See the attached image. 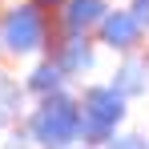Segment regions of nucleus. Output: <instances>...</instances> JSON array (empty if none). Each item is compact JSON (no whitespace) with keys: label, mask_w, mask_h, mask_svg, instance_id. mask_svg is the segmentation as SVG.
<instances>
[{"label":"nucleus","mask_w":149,"mask_h":149,"mask_svg":"<svg viewBox=\"0 0 149 149\" xmlns=\"http://www.w3.org/2000/svg\"><path fill=\"white\" fill-rule=\"evenodd\" d=\"M4 56H8V49H4V40H0V61H4Z\"/></svg>","instance_id":"ddd939ff"},{"label":"nucleus","mask_w":149,"mask_h":149,"mask_svg":"<svg viewBox=\"0 0 149 149\" xmlns=\"http://www.w3.org/2000/svg\"><path fill=\"white\" fill-rule=\"evenodd\" d=\"M65 85H69V77H65V69H61L52 56H36L32 69H28V77H24V93H28L32 101L52 97V93H61Z\"/></svg>","instance_id":"6e6552de"},{"label":"nucleus","mask_w":149,"mask_h":149,"mask_svg":"<svg viewBox=\"0 0 149 149\" xmlns=\"http://www.w3.org/2000/svg\"><path fill=\"white\" fill-rule=\"evenodd\" d=\"M105 149H149V137L145 133H121V129H117L113 141H109Z\"/></svg>","instance_id":"9d476101"},{"label":"nucleus","mask_w":149,"mask_h":149,"mask_svg":"<svg viewBox=\"0 0 149 149\" xmlns=\"http://www.w3.org/2000/svg\"><path fill=\"white\" fill-rule=\"evenodd\" d=\"M109 8H113L109 0H65V8L56 12V28L77 32V36H93Z\"/></svg>","instance_id":"423d86ee"},{"label":"nucleus","mask_w":149,"mask_h":149,"mask_svg":"<svg viewBox=\"0 0 149 149\" xmlns=\"http://www.w3.org/2000/svg\"><path fill=\"white\" fill-rule=\"evenodd\" d=\"M49 56L65 69L69 81H85L97 69V36H77V32H56Z\"/></svg>","instance_id":"39448f33"},{"label":"nucleus","mask_w":149,"mask_h":149,"mask_svg":"<svg viewBox=\"0 0 149 149\" xmlns=\"http://www.w3.org/2000/svg\"><path fill=\"white\" fill-rule=\"evenodd\" d=\"M97 45L101 49H113L117 56H125V52H141L149 40V24L125 4V8H109L105 12V20L97 24Z\"/></svg>","instance_id":"7ed1b4c3"},{"label":"nucleus","mask_w":149,"mask_h":149,"mask_svg":"<svg viewBox=\"0 0 149 149\" xmlns=\"http://www.w3.org/2000/svg\"><path fill=\"white\" fill-rule=\"evenodd\" d=\"M81 117L93 125H105V129H121V121L129 117V97L113 81H101V85H85L81 93Z\"/></svg>","instance_id":"20e7f679"},{"label":"nucleus","mask_w":149,"mask_h":149,"mask_svg":"<svg viewBox=\"0 0 149 149\" xmlns=\"http://www.w3.org/2000/svg\"><path fill=\"white\" fill-rule=\"evenodd\" d=\"M56 16L45 12L40 4H32V0H16V4H8L4 8V16H0V40H4V49L8 56H49L52 40H56Z\"/></svg>","instance_id":"f03ea898"},{"label":"nucleus","mask_w":149,"mask_h":149,"mask_svg":"<svg viewBox=\"0 0 149 149\" xmlns=\"http://www.w3.org/2000/svg\"><path fill=\"white\" fill-rule=\"evenodd\" d=\"M73 149H93V145H73Z\"/></svg>","instance_id":"4468645a"},{"label":"nucleus","mask_w":149,"mask_h":149,"mask_svg":"<svg viewBox=\"0 0 149 149\" xmlns=\"http://www.w3.org/2000/svg\"><path fill=\"white\" fill-rule=\"evenodd\" d=\"M24 129L36 149H73L81 145V97L61 89L52 97H40L24 113Z\"/></svg>","instance_id":"f257e3e1"},{"label":"nucleus","mask_w":149,"mask_h":149,"mask_svg":"<svg viewBox=\"0 0 149 149\" xmlns=\"http://www.w3.org/2000/svg\"><path fill=\"white\" fill-rule=\"evenodd\" d=\"M109 81H113L129 101L145 97V93H149V56H141V52H125L121 61H117V69H113Z\"/></svg>","instance_id":"0eeeda50"},{"label":"nucleus","mask_w":149,"mask_h":149,"mask_svg":"<svg viewBox=\"0 0 149 149\" xmlns=\"http://www.w3.org/2000/svg\"><path fill=\"white\" fill-rule=\"evenodd\" d=\"M129 8H133V12H137V16L149 24V0H129Z\"/></svg>","instance_id":"9b49d317"},{"label":"nucleus","mask_w":149,"mask_h":149,"mask_svg":"<svg viewBox=\"0 0 149 149\" xmlns=\"http://www.w3.org/2000/svg\"><path fill=\"white\" fill-rule=\"evenodd\" d=\"M32 4H40V8H45V12H52V16L65 8V0H32Z\"/></svg>","instance_id":"f8f14e48"},{"label":"nucleus","mask_w":149,"mask_h":149,"mask_svg":"<svg viewBox=\"0 0 149 149\" xmlns=\"http://www.w3.org/2000/svg\"><path fill=\"white\" fill-rule=\"evenodd\" d=\"M24 81H12L8 73H0V129H12V125L24 117Z\"/></svg>","instance_id":"1a4fd4ad"}]
</instances>
